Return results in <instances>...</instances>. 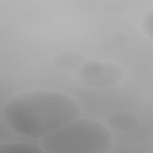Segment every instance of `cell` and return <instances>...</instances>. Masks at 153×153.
I'll use <instances>...</instances> for the list:
<instances>
[{"label": "cell", "instance_id": "obj_1", "mask_svg": "<svg viewBox=\"0 0 153 153\" xmlns=\"http://www.w3.org/2000/svg\"><path fill=\"white\" fill-rule=\"evenodd\" d=\"M80 104L69 94L56 90H29L16 94L4 106V118L17 134L43 139L78 120Z\"/></svg>", "mask_w": 153, "mask_h": 153}, {"label": "cell", "instance_id": "obj_2", "mask_svg": "<svg viewBox=\"0 0 153 153\" xmlns=\"http://www.w3.org/2000/svg\"><path fill=\"white\" fill-rule=\"evenodd\" d=\"M112 147L111 131L92 118L79 117L41 139L47 153H109Z\"/></svg>", "mask_w": 153, "mask_h": 153}, {"label": "cell", "instance_id": "obj_3", "mask_svg": "<svg viewBox=\"0 0 153 153\" xmlns=\"http://www.w3.org/2000/svg\"><path fill=\"white\" fill-rule=\"evenodd\" d=\"M124 76L123 69L112 62L90 60L78 69V80L88 88H105L117 85Z\"/></svg>", "mask_w": 153, "mask_h": 153}, {"label": "cell", "instance_id": "obj_4", "mask_svg": "<svg viewBox=\"0 0 153 153\" xmlns=\"http://www.w3.org/2000/svg\"><path fill=\"white\" fill-rule=\"evenodd\" d=\"M85 62V56L74 50H65L56 54L53 59V65L56 69L62 72H73L79 69Z\"/></svg>", "mask_w": 153, "mask_h": 153}, {"label": "cell", "instance_id": "obj_5", "mask_svg": "<svg viewBox=\"0 0 153 153\" xmlns=\"http://www.w3.org/2000/svg\"><path fill=\"white\" fill-rule=\"evenodd\" d=\"M140 123L139 116L128 110H121L111 114L108 117V124L116 130L120 131H129L135 129Z\"/></svg>", "mask_w": 153, "mask_h": 153}, {"label": "cell", "instance_id": "obj_6", "mask_svg": "<svg viewBox=\"0 0 153 153\" xmlns=\"http://www.w3.org/2000/svg\"><path fill=\"white\" fill-rule=\"evenodd\" d=\"M0 153H47L38 146L24 142H12L0 145Z\"/></svg>", "mask_w": 153, "mask_h": 153}, {"label": "cell", "instance_id": "obj_7", "mask_svg": "<svg viewBox=\"0 0 153 153\" xmlns=\"http://www.w3.org/2000/svg\"><path fill=\"white\" fill-rule=\"evenodd\" d=\"M142 27H143V32L147 35V37L149 39H152L153 37V11H149L143 20H142Z\"/></svg>", "mask_w": 153, "mask_h": 153}, {"label": "cell", "instance_id": "obj_8", "mask_svg": "<svg viewBox=\"0 0 153 153\" xmlns=\"http://www.w3.org/2000/svg\"><path fill=\"white\" fill-rule=\"evenodd\" d=\"M111 39H112V42H114L115 44H117V45H126V44H128L129 41H130L129 36L126 35L124 32H116V33H114L112 37H111Z\"/></svg>", "mask_w": 153, "mask_h": 153}]
</instances>
